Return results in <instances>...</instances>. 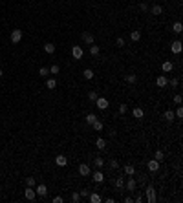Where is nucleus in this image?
Instances as JSON below:
<instances>
[{
	"label": "nucleus",
	"instance_id": "obj_48",
	"mask_svg": "<svg viewBox=\"0 0 183 203\" xmlns=\"http://www.w3.org/2000/svg\"><path fill=\"white\" fill-rule=\"evenodd\" d=\"M139 181H141V183H143V185H145V183H147V181H148V178H147V176H141V178H139Z\"/></svg>",
	"mask_w": 183,
	"mask_h": 203
},
{
	"label": "nucleus",
	"instance_id": "obj_17",
	"mask_svg": "<svg viewBox=\"0 0 183 203\" xmlns=\"http://www.w3.org/2000/svg\"><path fill=\"white\" fill-rule=\"evenodd\" d=\"M95 146H97V150H104V148H106V141H104L103 137H97Z\"/></svg>",
	"mask_w": 183,
	"mask_h": 203
},
{
	"label": "nucleus",
	"instance_id": "obj_41",
	"mask_svg": "<svg viewBox=\"0 0 183 203\" xmlns=\"http://www.w3.org/2000/svg\"><path fill=\"white\" fill-rule=\"evenodd\" d=\"M50 73H53V75H57V73H59V66H57V64H53V66L50 68Z\"/></svg>",
	"mask_w": 183,
	"mask_h": 203
},
{
	"label": "nucleus",
	"instance_id": "obj_28",
	"mask_svg": "<svg viewBox=\"0 0 183 203\" xmlns=\"http://www.w3.org/2000/svg\"><path fill=\"white\" fill-rule=\"evenodd\" d=\"M172 31L179 35V33L183 31V26H181V22H174V26H172Z\"/></svg>",
	"mask_w": 183,
	"mask_h": 203
},
{
	"label": "nucleus",
	"instance_id": "obj_23",
	"mask_svg": "<svg viewBox=\"0 0 183 203\" xmlns=\"http://www.w3.org/2000/svg\"><path fill=\"white\" fill-rule=\"evenodd\" d=\"M150 13H152V15H161V13H163V8L156 4V6H152V8H150Z\"/></svg>",
	"mask_w": 183,
	"mask_h": 203
},
{
	"label": "nucleus",
	"instance_id": "obj_39",
	"mask_svg": "<svg viewBox=\"0 0 183 203\" xmlns=\"http://www.w3.org/2000/svg\"><path fill=\"white\" fill-rule=\"evenodd\" d=\"M167 84H170L172 88H176V86H178V84H179V80H178V79H176V77H172V79H170V80H168V83H167Z\"/></svg>",
	"mask_w": 183,
	"mask_h": 203
},
{
	"label": "nucleus",
	"instance_id": "obj_13",
	"mask_svg": "<svg viewBox=\"0 0 183 203\" xmlns=\"http://www.w3.org/2000/svg\"><path fill=\"white\" fill-rule=\"evenodd\" d=\"M132 116L135 117V119H143L145 117V112H143V108H139V106H135L134 110H132Z\"/></svg>",
	"mask_w": 183,
	"mask_h": 203
},
{
	"label": "nucleus",
	"instance_id": "obj_5",
	"mask_svg": "<svg viewBox=\"0 0 183 203\" xmlns=\"http://www.w3.org/2000/svg\"><path fill=\"white\" fill-rule=\"evenodd\" d=\"M125 185H126V190H128V192H134L135 187H137V181L134 179V176H128V181H126Z\"/></svg>",
	"mask_w": 183,
	"mask_h": 203
},
{
	"label": "nucleus",
	"instance_id": "obj_46",
	"mask_svg": "<svg viewBox=\"0 0 183 203\" xmlns=\"http://www.w3.org/2000/svg\"><path fill=\"white\" fill-rule=\"evenodd\" d=\"M139 8H141V11H148V9H150V8H148V4H145V2H141Z\"/></svg>",
	"mask_w": 183,
	"mask_h": 203
},
{
	"label": "nucleus",
	"instance_id": "obj_44",
	"mask_svg": "<svg viewBox=\"0 0 183 203\" xmlns=\"http://www.w3.org/2000/svg\"><path fill=\"white\" fill-rule=\"evenodd\" d=\"M79 194H81V198H88V196H90V190H88V188H84V190H81Z\"/></svg>",
	"mask_w": 183,
	"mask_h": 203
},
{
	"label": "nucleus",
	"instance_id": "obj_19",
	"mask_svg": "<svg viewBox=\"0 0 183 203\" xmlns=\"http://www.w3.org/2000/svg\"><path fill=\"white\" fill-rule=\"evenodd\" d=\"M123 170H125L126 176H134V174H135V167H134V165H125Z\"/></svg>",
	"mask_w": 183,
	"mask_h": 203
},
{
	"label": "nucleus",
	"instance_id": "obj_16",
	"mask_svg": "<svg viewBox=\"0 0 183 203\" xmlns=\"http://www.w3.org/2000/svg\"><path fill=\"white\" fill-rule=\"evenodd\" d=\"M88 200H90L92 203H101V201H103V198H101V196H99L97 192H90V196H88Z\"/></svg>",
	"mask_w": 183,
	"mask_h": 203
},
{
	"label": "nucleus",
	"instance_id": "obj_42",
	"mask_svg": "<svg viewBox=\"0 0 183 203\" xmlns=\"http://www.w3.org/2000/svg\"><path fill=\"white\" fill-rule=\"evenodd\" d=\"M174 116H176V117H183V108H181V106H178V110L174 112Z\"/></svg>",
	"mask_w": 183,
	"mask_h": 203
},
{
	"label": "nucleus",
	"instance_id": "obj_29",
	"mask_svg": "<svg viewBox=\"0 0 183 203\" xmlns=\"http://www.w3.org/2000/svg\"><path fill=\"white\" fill-rule=\"evenodd\" d=\"M163 158H165V152H163V150H156V152H154V159L163 161Z\"/></svg>",
	"mask_w": 183,
	"mask_h": 203
},
{
	"label": "nucleus",
	"instance_id": "obj_37",
	"mask_svg": "<svg viewBox=\"0 0 183 203\" xmlns=\"http://www.w3.org/2000/svg\"><path fill=\"white\" fill-rule=\"evenodd\" d=\"M116 46H117V48H123V46H125V38L123 37H117L116 38Z\"/></svg>",
	"mask_w": 183,
	"mask_h": 203
},
{
	"label": "nucleus",
	"instance_id": "obj_49",
	"mask_svg": "<svg viewBox=\"0 0 183 203\" xmlns=\"http://www.w3.org/2000/svg\"><path fill=\"white\" fill-rule=\"evenodd\" d=\"M4 75V71H2V68H0V77H2Z\"/></svg>",
	"mask_w": 183,
	"mask_h": 203
},
{
	"label": "nucleus",
	"instance_id": "obj_12",
	"mask_svg": "<svg viewBox=\"0 0 183 203\" xmlns=\"http://www.w3.org/2000/svg\"><path fill=\"white\" fill-rule=\"evenodd\" d=\"M55 165H57V167H66V165H68V159H66V155L59 154L57 158H55Z\"/></svg>",
	"mask_w": 183,
	"mask_h": 203
},
{
	"label": "nucleus",
	"instance_id": "obj_36",
	"mask_svg": "<svg viewBox=\"0 0 183 203\" xmlns=\"http://www.w3.org/2000/svg\"><path fill=\"white\" fill-rule=\"evenodd\" d=\"M99 95H97V92L95 90H92V92H88V99L90 101H93V103H95V99H97Z\"/></svg>",
	"mask_w": 183,
	"mask_h": 203
},
{
	"label": "nucleus",
	"instance_id": "obj_7",
	"mask_svg": "<svg viewBox=\"0 0 183 203\" xmlns=\"http://www.w3.org/2000/svg\"><path fill=\"white\" fill-rule=\"evenodd\" d=\"M92 179L95 181V183H103V181H104V174L101 172V168H97V170L92 174Z\"/></svg>",
	"mask_w": 183,
	"mask_h": 203
},
{
	"label": "nucleus",
	"instance_id": "obj_26",
	"mask_svg": "<svg viewBox=\"0 0 183 203\" xmlns=\"http://www.w3.org/2000/svg\"><path fill=\"white\" fill-rule=\"evenodd\" d=\"M97 119H99V117L95 116V113H88V116H86V123H88V125H93Z\"/></svg>",
	"mask_w": 183,
	"mask_h": 203
},
{
	"label": "nucleus",
	"instance_id": "obj_10",
	"mask_svg": "<svg viewBox=\"0 0 183 203\" xmlns=\"http://www.w3.org/2000/svg\"><path fill=\"white\" fill-rule=\"evenodd\" d=\"M79 174H81V176H90V174H92V170H90V165L81 163V165H79Z\"/></svg>",
	"mask_w": 183,
	"mask_h": 203
},
{
	"label": "nucleus",
	"instance_id": "obj_22",
	"mask_svg": "<svg viewBox=\"0 0 183 203\" xmlns=\"http://www.w3.org/2000/svg\"><path fill=\"white\" fill-rule=\"evenodd\" d=\"M46 88H48V90H55L57 88V80L55 79H48L46 80Z\"/></svg>",
	"mask_w": 183,
	"mask_h": 203
},
{
	"label": "nucleus",
	"instance_id": "obj_2",
	"mask_svg": "<svg viewBox=\"0 0 183 203\" xmlns=\"http://www.w3.org/2000/svg\"><path fill=\"white\" fill-rule=\"evenodd\" d=\"M147 168H148V172H158L159 170V161L158 159H150V161H147Z\"/></svg>",
	"mask_w": 183,
	"mask_h": 203
},
{
	"label": "nucleus",
	"instance_id": "obj_11",
	"mask_svg": "<svg viewBox=\"0 0 183 203\" xmlns=\"http://www.w3.org/2000/svg\"><path fill=\"white\" fill-rule=\"evenodd\" d=\"M72 57L73 59H83V48H81V46H73L72 48Z\"/></svg>",
	"mask_w": 183,
	"mask_h": 203
},
{
	"label": "nucleus",
	"instance_id": "obj_32",
	"mask_svg": "<svg viewBox=\"0 0 183 203\" xmlns=\"http://www.w3.org/2000/svg\"><path fill=\"white\" fill-rule=\"evenodd\" d=\"M26 187H35V178H33V176L26 178Z\"/></svg>",
	"mask_w": 183,
	"mask_h": 203
},
{
	"label": "nucleus",
	"instance_id": "obj_27",
	"mask_svg": "<svg viewBox=\"0 0 183 203\" xmlns=\"http://www.w3.org/2000/svg\"><path fill=\"white\" fill-rule=\"evenodd\" d=\"M93 167H95V168H103L104 167L103 158H95V159H93Z\"/></svg>",
	"mask_w": 183,
	"mask_h": 203
},
{
	"label": "nucleus",
	"instance_id": "obj_40",
	"mask_svg": "<svg viewBox=\"0 0 183 203\" xmlns=\"http://www.w3.org/2000/svg\"><path fill=\"white\" fill-rule=\"evenodd\" d=\"M126 110H128L126 103H121V104H119V113H126Z\"/></svg>",
	"mask_w": 183,
	"mask_h": 203
},
{
	"label": "nucleus",
	"instance_id": "obj_4",
	"mask_svg": "<svg viewBox=\"0 0 183 203\" xmlns=\"http://www.w3.org/2000/svg\"><path fill=\"white\" fill-rule=\"evenodd\" d=\"M22 40V29H13L11 31V42L13 44H18Z\"/></svg>",
	"mask_w": 183,
	"mask_h": 203
},
{
	"label": "nucleus",
	"instance_id": "obj_33",
	"mask_svg": "<svg viewBox=\"0 0 183 203\" xmlns=\"http://www.w3.org/2000/svg\"><path fill=\"white\" fill-rule=\"evenodd\" d=\"M116 187L117 188H123L125 187V178H121V176H119V178H116Z\"/></svg>",
	"mask_w": 183,
	"mask_h": 203
},
{
	"label": "nucleus",
	"instance_id": "obj_30",
	"mask_svg": "<svg viewBox=\"0 0 183 203\" xmlns=\"http://www.w3.org/2000/svg\"><path fill=\"white\" fill-rule=\"evenodd\" d=\"M92 128H93V130H97V132H101V130H103V128H104V125H103V123H101V121L97 119L95 123L92 125Z\"/></svg>",
	"mask_w": 183,
	"mask_h": 203
},
{
	"label": "nucleus",
	"instance_id": "obj_38",
	"mask_svg": "<svg viewBox=\"0 0 183 203\" xmlns=\"http://www.w3.org/2000/svg\"><path fill=\"white\" fill-rule=\"evenodd\" d=\"M72 201H73V203H79V201H81V194H79V192H73V194H72Z\"/></svg>",
	"mask_w": 183,
	"mask_h": 203
},
{
	"label": "nucleus",
	"instance_id": "obj_8",
	"mask_svg": "<svg viewBox=\"0 0 183 203\" xmlns=\"http://www.w3.org/2000/svg\"><path fill=\"white\" fill-rule=\"evenodd\" d=\"M35 192H37V196H40V198H46V194H48V187H46L44 183H40L35 188Z\"/></svg>",
	"mask_w": 183,
	"mask_h": 203
},
{
	"label": "nucleus",
	"instance_id": "obj_3",
	"mask_svg": "<svg viewBox=\"0 0 183 203\" xmlns=\"http://www.w3.org/2000/svg\"><path fill=\"white\" fill-rule=\"evenodd\" d=\"M95 106L99 108V110H106V108L110 106V103H108V99H104V97H97L95 99Z\"/></svg>",
	"mask_w": 183,
	"mask_h": 203
},
{
	"label": "nucleus",
	"instance_id": "obj_34",
	"mask_svg": "<svg viewBox=\"0 0 183 203\" xmlns=\"http://www.w3.org/2000/svg\"><path fill=\"white\" fill-rule=\"evenodd\" d=\"M39 75L40 77H48L50 75V68H40V70H39Z\"/></svg>",
	"mask_w": 183,
	"mask_h": 203
},
{
	"label": "nucleus",
	"instance_id": "obj_45",
	"mask_svg": "<svg viewBox=\"0 0 183 203\" xmlns=\"http://www.w3.org/2000/svg\"><path fill=\"white\" fill-rule=\"evenodd\" d=\"M181 101H183V97L179 95V93H178V95H174V103L176 104H181Z\"/></svg>",
	"mask_w": 183,
	"mask_h": 203
},
{
	"label": "nucleus",
	"instance_id": "obj_1",
	"mask_svg": "<svg viewBox=\"0 0 183 203\" xmlns=\"http://www.w3.org/2000/svg\"><path fill=\"white\" fill-rule=\"evenodd\" d=\"M145 192H147V201L148 203H156V188L152 185H148L145 188Z\"/></svg>",
	"mask_w": 183,
	"mask_h": 203
},
{
	"label": "nucleus",
	"instance_id": "obj_47",
	"mask_svg": "<svg viewBox=\"0 0 183 203\" xmlns=\"http://www.w3.org/2000/svg\"><path fill=\"white\" fill-rule=\"evenodd\" d=\"M64 200L62 198H60V196H55V198H53V203H62Z\"/></svg>",
	"mask_w": 183,
	"mask_h": 203
},
{
	"label": "nucleus",
	"instance_id": "obj_43",
	"mask_svg": "<svg viewBox=\"0 0 183 203\" xmlns=\"http://www.w3.org/2000/svg\"><path fill=\"white\" fill-rule=\"evenodd\" d=\"M108 167H110V168H112V170H114V168H117V167H119V163H117V161H116V159H112V161H110V163H108Z\"/></svg>",
	"mask_w": 183,
	"mask_h": 203
},
{
	"label": "nucleus",
	"instance_id": "obj_9",
	"mask_svg": "<svg viewBox=\"0 0 183 203\" xmlns=\"http://www.w3.org/2000/svg\"><path fill=\"white\" fill-rule=\"evenodd\" d=\"M170 50H172V53H181V50H183V46H181V40H174V42L170 44Z\"/></svg>",
	"mask_w": 183,
	"mask_h": 203
},
{
	"label": "nucleus",
	"instance_id": "obj_21",
	"mask_svg": "<svg viewBox=\"0 0 183 203\" xmlns=\"http://www.w3.org/2000/svg\"><path fill=\"white\" fill-rule=\"evenodd\" d=\"M172 62H170V60H167V62H163V64H161V70H163L165 73H168V71H172Z\"/></svg>",
	"mask_w": 183,
	"mask_h": 203
},
{
	"label": "nucleus",
	"instance_id": "obj_20",
	"mask_svg": "<svg viewBox=\"0 0 183 203\" xmlns=\"http://www.w3.org/2000/svg\"><path fill=\"white\" fill-rule=\"evenodd\" d=\"M125 80H126L128 84H134L135 80H137V77H135V73H126V75H125Z\"/></svg>",
	"mask_w": 183,
	"mask_h": 203
},
{
	"label": "nucleus",
	"instance_id": "obj_6",
	"mask_svg": "<svg viewBox=\"0 0 183 203\" xmlns=\"http://www.w3.org/2000/svg\"><path fill=\"white\" fill-rule=\"evenodd\" d=\"M24 196H26V200L28 201H33L37 198V192L33 190V187H26V190H24Z\"/></svg>",
	"mask_w": 183,
	"mask_h": 203
},
{
	"label": "nucleus",
	"instance_id": "obj_18",
	"mask_svg": "<svg viewBox=\"0 0 183 203\" xmlns=\"http://www.w3.org/2000/svg\"><path fill=\"white\" fill-rule=\"evenodd\" d=\"M163 117H165V121H168V123H172V121L176 119V116H174V112H172V110H167V112L163 113Z\"/></svg>",
	"mask_w": 183,
	"mask_h": 203
},
{
	"label": "nucleus",
	"instance_id": "obj_25",
	"mask_svg": "<svg viewBox=\"0 0 183 203\" xmlns=\"http://www.w3.org/2000/svg\"><path fill=\"white\" fill-rule=\"evenodd\" d=\"M90 55L92 57H97L99 55V46L97 44H90Z\"/></svg>",
	"mask_w": 183,
	"mask_h": 203
},
{
	"label": "nucleus",
	"instance_id": "obj_15",
	"mask_svg": "<svg viewBox=\"0 0 183 203\" xmlns=\"http://www.w3.org/2000/svg\"><path fill=\"white\" fill-rule=\"evenodd\" d=\"M167 83H168V79H167L165 75H159L158 79H156V84H158L159 88H165V86H167Z\"/></svg>",
	"mask_w": 183,
	"mask_h": 203
},
{
	"label": "nucleus",
	"instance_id": "obj_24",
	"mask_svg": "<svg viewBox=\"0 0 183 203\" xmlns=\"http://www.w3.org/2000/svg\"><path fill=\"white\" fill-rule=\"evenodd\" d=\"M44 51H46V53H55V44L46 42V44H44Z\"/></svg>",
	"mask_w": 183,
	"mask_h": 203
},
{
	"label": "nucleus",
	"instance_id": "obj_14",
	"mask_svg": "<svg viewBox=\"0 0 183 203\" xmlns=\"http://www.w3.org/2000/svg\"><path fill=\"white\" fill-rule=\"evenodd\" d=\"M81 37H83V40L86 44H93V35L90 31H83V35H81Z\"/></svg>",
	"mask_w": 183,
	"mask_h": 203
},
{
	"label": "nucleus",
	"instance_id": "obj_35",
	"mask_svg": "<svg viewBox=\"0 0 183 203\" xmlns=\"http://www.w3.org/2000/svg\"><path fill=\"white\" fill-rule=\"evenodd\" d=\"M84 79H86V80H90V79H93V71L90 70V68H86V70H84Z\"/></svg>",
	"mask_w": 183,
	"mask_h": 203
},
{
	"label": "nucleus",
	"instance_id": "obj_31",
	"mask_svg": "<svg viewBox=\"0 0 183 203\" xmlns=\"http://www.w3.org/2000/svg\"><path fill=\"white\" fill-rule=\"evenodd\" d=\"M130 38L134 40V42H137V40L141 38V31H137V29H135V31H132V33H130Z\"/></svg>",
	"mask_w": 183,
	"mask_h": 203
}]
</instances>
